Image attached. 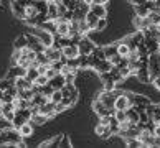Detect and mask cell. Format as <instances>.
<instances>
[{"mask_svg":"<svg viewBox=\"0 0 160 148\" xmlns=\"http://www.w3.org/2000/svg\"><path fill=\"white\" fill-rule=\"evenodd\" d=\"M38 28L40 30H32V33H35L40 38V41L45 45V48H46V46H51L53 45V40H55L53 33H50L48 30H45V28H41V26H38Z\"/></svg>","mask_w":160,"mask_h":148,"instance_id":"obj_1","label":"cell"},{"mask_svg":"<svg viewBox=\"0 0 160 148\" xmlns=\"http://www.w3.org/2000/svg\"><path fill=\"white\" fill-rule=\"evenodd\" d=\"M108 59L111 61V64H112V66H119V64H121V61H122V56H121V55H117V53H116V55L109 56Z\"/></svg>","mask_w":160,"mask_h":148,"instance_id":"obj_31","label":"cell"},{"mask_svg":"<svg viewBox=\"0 0 160 148\" xmlns=\"http://www.w3.org/2000/svg\"><path fill=\"white\" fill-rule=\"evenodd\" d=\"M114 87H116V81H114V79L104 81V89H106V91H112Z\"/></svg>","mask_w":160,"mask_h":148,"instance_id":"obj_39","label":"cell"},{"mask_svg":"<svg viewBox=\"0 0 160 148\" xmlns=\"http://www.w3.org/2000/svg\"><path fill=\"white\" fill-rule=\"evenodd\" d=\"M89 10L92 12L96 17H99V18H104L106 15H108V10H106V5H98V3H92Z\"/></svg>","mask_w":160,"mask_h":148,"instance_id":"obj_14","label":"cell"},{"mask_svg":"<svg viewBox=\"0 0 160 148\" xmlns=\"http://www.w3.org/2000/svg\"><path fill=\"white\" fill-rule=\"evenodd\" d=\"M104 53H106V58H109L112 55H116L117 53V45H111V46H106V48H102Z\"/></svg>","mask_w":160,"mask_h":148,"instance_id":"obj_30","label":"cell"},{"mask_svg":"<svg viewBox=\"0 0 160 148\" xmlns=\"http://www.w3.org/2000/svg\"><path fill=\"white\" fill-rule=\"evenodd\" d=\"M134 26L139 28V30H142V17L135 15V18H134Z\"/></svg>","mask_w":160,"mask_h":148,"instance_id":"obj_44","label":"cell"},{"mask_svg":"<svg viewBox=\"0 0 160 148\" xmlns=\"http://www.w3.org/2000/svg\"><path fill=\"white\" fill-rule=\"evenodd\" d=\"M69 138H68V135H61V141H60V145L58 146H69Z\"/></svg>","mask_w":160,"mask_h":148,"instance_id":"obj_43","label":"cell"},{"mask_svg":"<svg viewBox=\"0 0 160 148\" xmlns=\"http://www.w3.org/2000/svg\"><path fill=\"white\" fill-rule=\"evenodd\" d=\"M84 3H86V5H89V7H91V5L94 3V0H84Z\"/></svg>","mask_w":160,"mask_h":148,"instance_id":"obj_47","label":"cell"},{"mask_svg":"<svg viewBox=\"0 0 160 148\" xmlns=\"http://www.w3.org/2000/svg\"><path fill=\"white\" fill-rule=\"evenodd\" d=\"M158 28H160V23H158Z\"/></svg>","mask_w":160,"mask_h":148,"instance_id":"obj_49","label":"cell"},{"mask_svg":"<svg viewBox=\"0 0 160 148\" xmlns=\"http://www.w3.org/2000/svg\"><path fill=\"white\" fill-rule=\"evenodd\" d=\"M152 82H153V86H155V87L158 89V91H160V76H157V78H155V79H153Z\"/></svg>","mask_w":160,"mask_h":148,"instance_id":"obj_45","label":"cell"},{"mask_svg":"<svg viewBox=\"0 0 160 148\" xmlns=\"http://www.w3.org/2000/svg\"><path fill=\"white\" fill-rule=\"evenodd\" d=\"M76 45H78V48H79V55H89V53L96 48V45H94L92 41L86 36V35H84V36H81Z\"/></svg>","mask_w":160,"mask_h":148,"instance_id":"obj_2","label":"cell"},{"mask_svg":"<svg viewBox=\"0 0 160 148\" xmlns=\"http://www.w3.org/2000/svg\"><path fill=\"white\" fill-rule=\"evenodd\" d=\"M129 45L126 43V41H121V43H117V55H121V56H127L129 55Z\"/></svg>","mask_w":160,"mask_h":148,"instance_id":"obj_24","label":"cell"},{"mask_svg":"<svg viewBox=\"0 0 160 148\" xmlns=\"http://www.w3.org/2000/svg\"><path fill=\"white\" fill-rule=\"evenodd\" d=\"M61 53H63V58L73 59V58H78L79 56V48H78V45H76V43H69L68 46H63Z\"/></svg>","mask_w":160,"mask_h":148,"instance_id":"obj_7","label":"cell"},{"mask_svg":"<svg viewBox=\"0 0 160 148\" xmlns=\"http://www.w3.org/2000/svg\"><path fill=\"white\" fill-rule=\"evenodd\" d=\"M92 110L96 112L99 117H102V115H114V112H116L114 107H111V109H109V107H106V105L101 102L99 99H96V100L92 102Z\"/></svg>","mask_w":160,"mask_h":148,"instance_id":"obj_5","label":"cell"},{"mask_svg":"<svg viewBox=\"0 0 160 148\" xmlns=\"http://www.w3.org/2000/svg\"><path fill=\"white\" fill-rule=\"evenodd\" d=\"M119 71H121V76H122L124 79L130 76V68H129V64H126V66H119Z\"/></svg>","mask_w":160,"mask_h":148,"instance_id":"obj_36","label":"cell"},{"mask_svg":"<svg viewBox=\"0 0 160 148\" xmlns=\"http://www.w3.org/2000/svg\"><path fill=\"white\" fill-rule=\"evenodd\" d=\"M46 120H48V117L43 115L41 112H35V114H32V117H30V122L33 123V127L35 125H43Z\"/></svg>","mask_w":160,"mask_h":148,"instance_id":"obj_16","label":"cell"},{"mask_svg":"<svg viewBox=\"0 0 160 148\" xmlns=\"http://www.w3.org/2000/svg\"><path fill=\"white\" fill-rule=\"evenodd\" d=\"M94 132H96V135H98V137H101V138H109L111 135H112L109 125H102V123H98L96 128H94Z\"/></svg>","mask_w":160,"mask_h":148,"instance_id":"obj_11","label":"cell"},{"mask_svg":"<svg viewBox=\"0 0 160 148\" xmlns=\"http://www.w3.org/2000/svg\"><path fill=\"white\" fill-rule=\"evenodd\" d=\"M135 15H139V17H147V15H149V8H147L144 3L135 5Z\"/></svg>","mask_w":160,"mask_h":148,"instance_id":"obj_26","label":"cell"},{"mask_svg":"<svg viewBox=\"0 0 160 148\" xmlns=\"http://www.w3.org/2000/svg\"><path fill=\"white\" fill-rule=\"evenodd\" d=\"M17 130L20 132V135H22L23 138H25V137H30V135L33 133V123L28 120V122H25V123H22V125L17 128Z\"/></svg>","mask_w":160,"mask_h":148,"instance_id":"obj_13","label":"cell"},{"mask_svg":"<svg viewBox=\"0 0 160 148\" xmlns=\"http://www.w3.org/2000/svg\"><path fill=\"white\" fill-rule=\"evenodd\" d=\"M50 100H51L53 104L61 102V100H63V92H61V89H56V91H53L51 96H50Z\"/></svg>","mask_w":160,"mask_h":148,"instance_id":"obj_25","label":"cell"},{"mask_svg":"<svg viewBox=\"0 0 160 148\" xmlns=\"http://www.w3.org/2000/svg\"><path fill=\"white\" fill-rule=\"evenodd\" d=\"M78 63H79V68H89V55H79Z\"/></svg>","mask_w":160,"mask_h":148,"instance_id":"obj_28","label":"cell"},{"mask_svg":"<svg viewBox=\"0 0 160 148\" xmlns=\"http://www.w3.org/2000/svg\"><path fill=\"white\" fill-rule=\"evenodd\" d=\"M63 3L68 10H74L76 7H78V2H76V0H63Z\"/></svg>","mask_w":160,"mask_h":148,"instance_id":"obj_37","label":"cell"},{"mask_svg":"<svg viewBox=\"0 0 160 148\" xmlns=\"http://www.w3.org/2000/svg\"><path fill=\"white\" fill-rule=\"evenodd\" d=\"M40 112L43 115H46L48 118L55 117L56 115V110H55V104L51 102V100H48V102H45L43 105H40Z\"/></svg>","mask_w":160,"mask_h":148,"instance_id":"obj_8","label":"cell"},{"mask_svg":"<svg viewBox=\"0 0 160 148\" xmlns=\"http://www.w3.org/2000/svg\"><path fill=\"white\" fill-rule=\"evenodd\" d=\"M98 18H99V17H96V15H94L91 10H88V12H86V17H84V20H86L88 26H89L91 30H96V23H98Z\"/></svg>","mask_w":160,"mask_h":148,"instance_id":"obj_18","label":"cell"},{"mask_svg":"<svg viewBox=\"0 0 160 148\" xmlns=\"http://www.w3.org/2000/svg\"><path fill=\"white\" fill-rule=\"evenodd\" d=\"M53 91H55V89H53L50 84H45V86H41V94H43V96H46V97H50Z\"/></svg>","mask_w":160,"mask_h":148,"instance_id":"obj_35","label":"cell"},{"mask_svg":"<svg viewBox=\"0 0 160 148\" xmlns=\"http://www.w3.org/2000/svg\"><path fill=\"white\" fill-rule=\"evenodd\" d=\"M145 46H147V51H149V55L150 53H157L160 50V46H158V38L157 36H150V38H145Z\"/></svg>","mask_w":160,"mask_h":148,"instance_id":"obj_10","label":"cell"},{"mask_svg":"<svg viewBox=\"0 0 160 148\" xmlns=\"http://www.w3.org/2000/svg\"><path fill=\"white\" fill-rule=\"evenodd\" d=\"M25 71L27 69L20 68L18 64H13V68H10V71H8L7 78L8 79H15V78H18V76H25Z\"/></svg>","mask_w":160,"mask_h":148,"instance_id":"obj_15","label":"cell"},{"mask_svg":"<svg viewBox=\"0 0 160 148\" xmlns=\"http://www.w3.org/2000/svg\"><path fill=\"white\" fill-rule=\"evenodd\" d=\"M106 26H108V20H106V17L104 18H98V23H96V30H104Z\"/></svg>","mask_w":160,"mask_h":148,"instance_id":"obj_38","label":"cell"},{"mask_svg":"<svg viewBox=\"0 0 160 148\" xmlns=\"http://www.w3.org/2000/svg\"><path fill=\"white\" fill-rule=\"evenodd\" d=\"M114 117H116L119 122L127 120V114H126V110H117V109H116V112H114Z\"/></svg>","mask_w":160,"mask_h":148,"instance_id":"obj_33","label":"cell"},{"mask_svg":"<svg viewBox=\"0 0 160 148\" xmlns=\"http://www.w3.org/2000/svg\"><path fill=\"white\" fill-rule=\"evenodd\" d=\"M152 120L153 122H160V105H155V110H153V115H152Z\"/></svg>","mask_w":160,"mask_h":148,"instance_id":"obj_40","label":"cell"},{"mask_svg":"<svg viewBox=\"0 0 160 148\" xmlns=\"http://www.w3.org/2000/svg\"><path fill=\"white\" fill-rule=\"evenodd\" d=\"M135 78H137L140 82H150L149 81V66H140L137 74H135Z\"/></svg>","mask_w":160,"mask_h":148,"instance_id":"obj_17","label":"cell"},{"mask_svg":"<svg viewBox=\"0 0 160 148\" xmlns=\"http://www.w3.org/2000/svg\"><path fill=\"white\" fill-rule=\"evenodd\" d=\"M0 132H2V130H0Z\"/></svg>","mask_w":160,"mask_h":148,"instance_id":"obj_50","label":"cell"},{"mask_svg":"<svg viewBox=\"0 0 160 148\" xmlns=\"http://www.w3.org/2000/svg\"><path fill=\"white\" fill-rule=\"evenodd\" d=\"M126 114H127V120L130 123H134V125H137V123H139V112L135 110L134 107H129L126 110Z\"/></svg>","mask_w":160,"mask_h":148,"instance_id":"obj_20","label":"cell"},{"mask_svg":"<svg viewBox=\"0 0 160 148\" xmlns=\"http://www.w3.org/2000/svg\"><path fill=\"white\" fill-rule=\"evenodd\" d=\"M25 46H27V38H25V35H20V36L17 38V41H15V48L22 50V48H25Z\"/></svg>","mask_w":160,"mask_h":148,"instance_id":"obj_29","label":"cell"},{"mask_svg":"<svg viewBox=\"0 0 160 148\" xmlns=\"http://www.w3.org/2000/svg\"><path fill=\"white\" fill-rule=\"evenodd\" d=\"M43 53L46 55V58L50 59V63L53 61H60V59L63 58V53H61V48H56V46H46V48L43 50Z\"/></svg>","mask_w":160,"mask_h":148,"instance_id":"obj_6","label":"cell"},{"mask_svg":"<svg viewBox=\"0 0 160 148\" xmlns=\"http://www.w3.org/2000/svg\"><path fill=\"white\" fill-rule=\"evenodd\" d=\"M129 107H132V102L129 99V94L127 92H122L116 97V102H114V109L117 110H127Z\"/></svg>","mask_w":160,"mask_h":148,"instance_id":"obj_4","label":"cell"},{"mask_svg":"<svg viewBox=\"0 0 160 148\" xmlns=\"http://www.w3.org/2000/svg\"><path fill=\"white\" fill-rule=\"evenodd\" d=\"M48 81H50V79L46 78L45 74H40V76H38V78L35 79L33 82H35V84H38V86H45V84H48Z\"/></svg>","mask_w":160,"mask_h":148,"instance_id":"obj_34","label":"cell"},{"mask_svg":"<svg viewBox=\"0 0 160 148\" xmlns=\"http://www.w3.org/2000/svg\"><path fill=\"white\" fill-rule=\"evenodd\" d=\"M12 8H13V12L17 13V17H18V18L25 20V7H23V5H20L17 0H13V2H12Z\"/></svg>","mask_w":160,"mask_h":148,"instance_id":"obj_21","label":"cell"},{"mask_svg":"<svg viewBox=\"0 0 160 148\" xmlns=\"http://www.w3.org/2000/svg\"><path fill=\"white\" fill-rule=\"evenodd\" d=\"M109 0H94V3H98V5H106Z\"/></svg>","mask_w":160,"mask_h":148,"instance_id":"obj_46","label":"cell"},{"mask_svg":"<svg viewBox=\"0 0 160 148\" xmlns=\"http://www.w3.org/2000/svg\"><path fill=\"white\" fill-rule=\"evenodd\" d=\"M58 74V71L55 69V68H48V69H46V73H45V76H46V78H48V79H51V78H55V76Z\"/></svg>","mask_w":160,"mask_h":148,"instance_id":"obj_41","label":"cell"},{"mask_svg":"<svg viewBox=\"0 0 160 148\" xmlns=\"http://www.w3.org/2000/svg\"><path fill=\"white\" fill-rule=\"evenodd\" d=\"M40 76V73H38V69L35 68V66H30V68H27V71H25V78L28 79V81H35Z\"/></svg>","mask_w":160,"mask_h":148,"instance_id":"obj_23","label":"cell"},{"mask_svg":"<svg viewBox=\"0 0 160 148\" xmlns=\"http://www.w3.org/2000/svg\"><path fill=\"white\" fill-rule=\"evenodd\" d=\"M109 128H111V132H112V135L114 133H117L119 132V120L114 117V115H111V122H109Z\"/></svg>","mask_w":160,"mask_h":148,"instance_id":"obj_27","label":"cell"},{"mask_svg":"<svg viewBox=\"0 0 160 148\" xmlns=\"http://www.w3.org/2000/svg\"><path fill=\"white\" fill-rule=\"evenodd\" d=\"M60 141H61V135H58V137H51L48 140H43L38 146H41V148H43V146H58V145H60Z\"/></svg>","mask_w":160,"mask_h":148,"instance_id":"obj_22","label":"cell"},{"mask_svg":"<svg viewBox=\"0 0 160 148\" xmlns=\"http://www.w3.org/2000/svg\"><path fill=\"white\" fill-rule=\"evenodd\" d=\"M13 84H15V87L18 89V91H22V89H30L33 86V82L28 81L25 76H18V78L13 79Z\"/></svg>","mask_w":160,"mask_h":148,"instance_id":"obj_9","label":"cell"},{"mask_svg":"<svg viewBox=\"0 0 160 148\" xmlns=\"http://www.w3.org/2000/svg\"><path fill=\"white\" fill-rule=\"evenodd\" d=\"M153 2H155V7L160 8V0H153Z\"/></svg>","mask_w":160,"mask_h":148,"instance_id":"obj_48","label":"cell"},{"mask_svg":"<svg viewBox=\"0 0 160 148\" xmlns=\"http://www.w3.org/2000/svg\"><path fill=\"white\" fill-rule=\"evenodd\" d=\"M12 86H13V79H3V81H0V89L2 91H7V89H10Z\"/></svg>","mask_w":160,"mask_h":148,"instance_id":"obj_32","label":"cell"},{"mask_svg":"<svg viewBox=\"0 0 160 148\" xmlns=\"http://www.w3.org/2000/svg\"><path fill=\"white\" fill-rule=\"evenodd\" d=\"M68 107L64 105V102L61 100V102H58V104H55V110H56V114H60V112H63V110H66Z\"/></svg>","mask_w":160,"mask_h":148,"instance_id":"obj_42","label":"cell"},{"mask_svg":"<svg viewBox=\"0 0 160 148\" xmlns=\"http://www.w3.org/2000/svg\"><path fill=\"white\" fill-rule=\"evenodd\" d=\"M139 141L142 143V146H155V135H153L150 130H140V133H139Z\"/></svg>","mask_w":160,"mask_h":148,"instance_id":"obj_3","label":"cell"},{"mask_svg":"<svg viewBox=\"0 0 160 148\" xmlns=\"http://www.w3.org/2000/svg\"><path fill=\"white\" fill-rule=\"evenodd\" d=\"M111 68H112V64H111L109 59H102V61H99V64H98V66L94 68V69H96L98 73L101 74V73H109Z\"/></svg>","mask_w":160,"mask_h":148,"instance_id":"obj_19","label":"cell"},{"mask_svg":"<svg viewBox=\"0 0 160 148\" xmlns=\"http://www.w3.org/2000/svg\"><path fill=\"white\" fill-rule=\"evenodd\" d=\"M48 84L55 89V91H56V89H61L64 84H66V82H64V76H63L61 73H58L55 78H51V79L48 81Z\"/></svg>","mask_w":160,"mask_h":148,"instance_id":"obj_12","label":"cell"}]
</instances>
